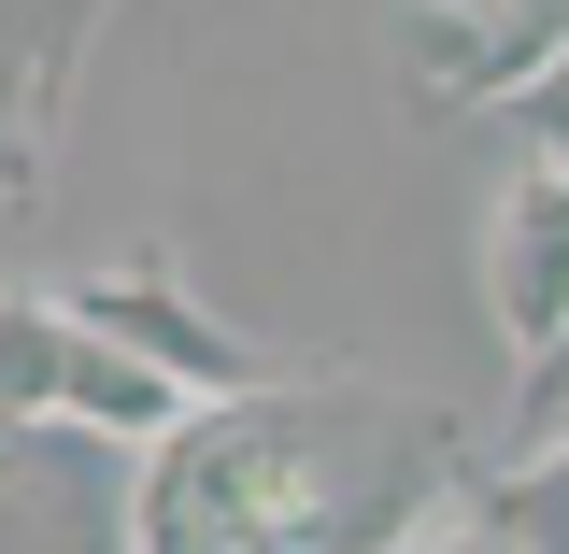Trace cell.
I'll return each instance as SVG.
<instances>
[{
  "mask_svg": "<svg viewBox=\"0 0 569 554\" xmlns=\"http://www.w3.org/2000/svg\"><path fill=\"white\" fill-rule=\"evenodd\" d=\"M456 497H470V484H456ZM399 554H527V541H498L485 512H441V526H413V541H399Z\"/></svg>",
  "mask_w": 569,
  "mask_h": 554,
  "instance_id": "obj_12",
  "label": "cell"
},
{
  "mask_svg": "<svg viewBox=\"0 0 569 554\" xmlns=\"http://www.w3.org/2000/svg\"><path fill=\"white\" fill-rule=\"evenodd\" d=\"M0 554H129V484L100 470V441L29 426L0 455Z\"/></svg>",
  "mask_w": 569,
  "mask_h": 554,
  "instance_id": "obj_5",
  "label": "cell"
},
{
  "mask_svg": "<svg viewBox=\"0 0 569 554\" xmlns=\"http://www.w3.org/2000/svg\"><path fill=\"white\" fill-rule=\"evenodd\" d=\"M200 413L171 370H142L129 342H100V328H71V355H58V426L71 441H100V455H142V441H171V426Z\"/></svg>",
  "mask_w": 569,
  "mask_h": 554,
  "instance_id": "obj_7",
  "label": "cell"
},
{
  "mask_svg": "<svg viewBox=\"0 0 569 554\" xmlns=\"http://www.w3.org/2000/svg\"><path fill=\"white\" fill-rule=\"evenodd\" d=\"M485 313L512 355H541L569 328V171L556 157L498 171V200H485Z\"/></svg>",
  "mask_w": 569,
  "mask_h": 554,
  "instance_id": "obj_4",
  "label": "cell"
},
{
  "mask_svg": "<svg viewBox=\"0 0 569 554\" xmlns=\"http://www.w3.org/2000/svg\"><path fill=\"white\" fill-rule=\"evenodd\" d=\"M470 484V426L370 384V370H271L257 399H200L129 455V554H399Z\"/></svg>",
  "mask_w": 569,
  "mask_h": 554,
  "instance_id": "obj_1",
  "label": "cell"
},
{
  "mask_svg": "<svg viewBox=\"0 0 569 554\" xmlns=\"http://www.w3.org/2000/svg\"><path fill=\"white\" fill-rule=\"evenodd\" d=\"M541 441H569V328L541 355H512V455H541Z\"/></svg>",
  "mask_w": 569,
  "mask_h": 554,
  "instance_id": "obj_10",
  "label": "cell"
},
{
  "mask_svg": "<svg viewBox=\"0 0 569 554\" xmlns=\"http://www.w3.org/2000/svg\"><path fill=\"white\" fill-rule=\"evenodd\" d=\"M556 43H569V0H399V71L441 114H512Z\"/></svg>",
  "mask_w": 569,
  "mask_h": 554,
  "instance_id": "obj_3",
  "label": "cell"
},
{
  "mask_svg": "<svg viewBox=\"0 0 569 554\" xmlns=\"http://www.w3.org/2000/svg\"><path fill=\"white\" fill-rule=\"evenodd\" d=\"M58 313H71V328H100V342H129L142 370H171L186 399H257V384H271V355L242 342L228 313H200L171 256H114V271H71V284H58Z\"/></svg>",
  "mask_w": 569,
  "mask_h": 554,
  "instance_id": "obj_2",
  "label": "cell"
},
{
  "mask_svg": "<svg viewBox=\"0 0 569 554\" xmlns=\"http://www.w3.org/2000/svg\"><path fill=\"white\" fill-rule=\"evenodd\" d=\"M58 355H71V313H58V299H0V441L58 426Z\"/></svg>",
  "mask_w": 569,
  "mask_h": 554,
  "instance_id": "obj_9",
  "label": "cell"
},
{
  "mask_svg": "<svg viewBox=\"0 0 569 554\" xmlns=\"http://www.w3.org/2000/svg\"><path fill=\"white\" fill-rule=\"evenodd\" d=\"M100 29V0H0V228L43 185V129H58V85Z\"/></svg>",
  "mask_w": 569,
  "mask_h": 554,
  "instance_id": "obj_6",
  "label": "cell"
},
{
  "mask_svg": "<svg viewBox=\"0 0 569 554\" xmlns=\"http://www.w3.org/2000/svg\"><path fill=\"white\" fill-rule=\"evenodd\" d=\"M0 455H14V441H0Z\"/></svg>",
  "mask_w": 569,
  "mask_h": 554,
  "instance_id": "obj_13",
  "label": "cell"
},
{
  "mask_svg": "<svg viewBox=\"0 0 569 554\" xmlns=\"http://www.w3.org/2000/svg\"><path fill=\"white\" fill-rule=\"evenodd\" d=\"M512 114H527V157H556V171H569V43L527 71V100H512Z\"/></svg>",
  "mask_w": 569,
  "mask_h": 554,
  "instance_id": "obj_11",
  "label": "cell"
},
{
  "mask_svg": "<svg viewBox=\"0 0 569 554\" xmlns=\"http://www.w3.org/2000/svg\"><path fill=\"white\" fill-rule=\"evenodd\" d=\"M456 512H485L498 541L527 554H569V441H541V455H498V470H470V497Z\"/></svg>",
  "mask_w": 569,
  "mask_h": 554,
  "instance_id": "obj_8",
  "label": "cell"
}]
</instances>
